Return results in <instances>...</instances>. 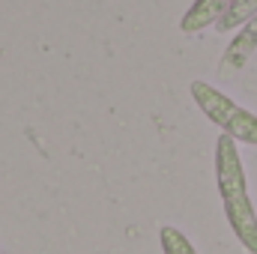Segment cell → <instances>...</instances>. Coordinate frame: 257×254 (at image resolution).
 Masks as SVG:
<instances>
[{"label": "cell", "mask_w": 257, "mask_h": 254, "mask_svg": "<svg viewBox=\"0 0 257 254\" xmlns=\"http://www.w3.org/2000/svg\"><path fill=\"white\" fill-rule=\"evenodd\" d=\"M215 183H218L224 218L233 236L248 254H257V212L248 194V180H245L236 141L230 135H218L215 141Z\"/></svg>", "instance_id": "1"}, {"label": "cell", "mask_w": 257, "mask_h": 254, "mask_svg": "<svg viewBox=\"0 0 257 254\" xmlns=\"http://www.w3.org/2000/svg\"><path fill=\"white\" fill-rule=\"evenodd\" d=\"M189 93H192L194 105L200 108V114L221 129V135H230L239 144L257 147V114H251L248 108H242L239 102H233L230 96H224L221 90H215L212 84L200 78L189 84Z\"/></svg>", "instance_id": "2"}, {"label": "cell", "mask_w": 257, "mask_h": 254, "mask_svg": "<svg viewBox=\"0 0 257 254\" xmlns=\"http://www.w3.org/2000/svg\"><path fill=\"white\" fill-rule=\"evenodd\" d=\"M257 51V18H251L248 24H242L236 30V36L230 39V45L221 54L218 72L221 75H236L239 69H245V63L251 60V54Z\"/></svg>", "instance_id": "3"}, {"label": "cell", "mask_w": 257, "mask_h": 254, "mask_svg": "<svg viewBox=\"0 0 257 254\" xmlns=\"http://www.w3.org/2000/svg\"><path fill=\"white\" fill-rule=\"evenodd\" d=\"M230 3L233 0H194L192 6L183 12V18H180V30L186 36H194V33L218 24V18L230 9Z\"/></svg>", "instance_id": "4"}, {"label": "cell", "mask_w": 257, "mask_h": 254, "mask_svg": "<svg viewBox=\"0 0 257 254\" xmlns=\"http://www.w3.org/2000/svg\"><path fill=\"white\" fill-rule=\"evenodd\" d=\"M251 18H257V0H233L230 9L218 18L215 27H218V33H227V30H239Z\"/></svg>", "instance_id": "5"}, {"label": "cell", "mask_w": 257, "mask_h": 254, "mask_svg": "<svg viewBox=\"0 0 257 254\" xmlns=\"http://www.w3.org/2000/svg\"><path fill=\"white\" fill-rule=\"evenodd\" d=\"M159 242H162V251L165 254H197V248L192 245V239L180 227H174V224H165L159 230Z\"/></svg>", "instance_id": "6"}]
</instances>
